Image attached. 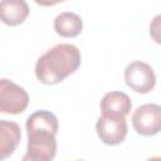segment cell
Masks as SVG:
<instances>
[{
    "label": "cell",
    "instance_id": "obj_8",
    "mask_svg": "<svg viewBox=\"0 0 161 161\" xmlns=\"http://www.w3.org/2000/svg\"><path fill=\"white\" fill-rule=\"evenodd\" d=\"M132 108L131 98L118 91L108 92L103 96L101 101V111L102 114L116 116V117H126Z\"/></svg>",
    "mask_w": 161,
    "mask_h": 161
},
{
    "label": "cell",
    "instance_id": "obj_9",
    "mask_svg": "<svg viewBox=\"0 0 161 161\" xmlns=\"http://www.w3.org/2000/svg\"><path fill=\"white\" fill-rule=\"evenodd\" d=\"M20 138V126L16 122L0 119V160H5L13 155Z\"/></svg>",
    "mask_w": 161,
    "mask_h": 161
},
{
    "label": "cell",
    "instance_id": "obj_2",
    "mask_svg": "<svg viewBox=\"0 0 161 161\" xmlns=\"http://www.w3.org/2000/svg\"><path fill=\"white\" fill-rule=\"evenodd\" d=\"M80 60V50L75 45L62 43L39 57L35 64V75L43 84H58L79 68Z\"/></svg>",
    "mask_w": 161,
    "mask_h": 161
},
{
    "label": "cell",
    "instance_id": "obj_3",
    "mask_svg": "<svg viewBox=\"0 0 161 161\" xmlns=\"http://www.w3.org/2000/svg\"><path fill=\"white\" fill-rule=\"evenodd\" d=\"M29 104L26 91L8 78L0 79V112L8 114H20Z\"/></svg>",
    "mask_w": 161,
    "mask_h": 161
},
{
    "label": "cell",
    "instance_id": "obj_5",
    "mask_svg": "<svg viewBox=\"0 0 161 161\" xmlns=\"http://www.w3.org/2000/svg\"><path fill=\"white\" fill-rule=\"evenodd\" d=\"M132 127L142 136L157 135L161 128V107L155 103L137 107L132 114Z\"/></svg>",
    "mask_w": 161,
    "mask_h": 161
},
{
    "label": "cell",
    "instance_id": "obj_6",
    "mask_svg": "<svg viewBox=\"0 0 161 161\" xmlns=\"http://www.w3.org/2000/svg\"><path fill=\"white\" fill-rule=\"evenodd\" d=\"M96 131L101 141L109 146L119 145L127 136L126 117H116L102 114L96 123Z\"/></svg>",
    "mask_w": 161,
    "mask_h": 161
},
{
    "label": "cell",
    "instance_id": "obj_10",
    "mask_svg": "<svg viewBox=\"0 0 161 161\" xmlns=\"http://www.w3.org/2000/svg\"><path fill=\"white\" fill-rule=\"evenodd\" d=\"M54 30L58 35L63 38H74L82 33L83 29V20L79 15L64 11L60 13L54 19Z\"/></svg>",
    "mask_w": 161,
    "mask_h": 161
},
{
    "label": "cell",
    "instance_id": "obj_1",
    "mask_svg": "<svg viewBox=\"0 0 161 161\" xmlns=\"http://www.w3.org/2000/svg\"><path fill=\"white\" fill-rule=\"evenodd\" d=\"M28 147L23 161H50L57 153L58 119L49 111H36L26 119Z\"/></svg>",
    "mask_w": 161,
    "mask_h": 161
},
{
    "label": "cell",
    "instance_id": "obj_7",
    "mask_svg": "<svg viewBox=\"0 0 161 161\" xmlns=\"http://www.w3.org/2000/svg\"><path fill=\"white\" fill-rule=\"evenodd\" d=\"M30 9L25 0H1L0 21L9 26H16L25 21Z\"/></svg>",
    "mask_w": 161,
    "mask_h": 161
},
{
    "label": "cell",
    "instance_id": "obj_11",
    "mask_svg": "<svg viewBox=\"0 0 161 161\" xmlns=\"http://www.w3.org/2000/svg\"><path fill=\"white\" fill-rule=\"evenodd\" d=\"M34 1L40 6H53V5L59 4V3H62L64 0H34Z\"/></svg>",
    "mask_w": 161,
    "mask_h": 161
},
{
    "label": "cell",
    "instance_id": "obj_4",
    "mask_svg": "<svg viewBox=\"0 0 161 161\" xmlns=\"http://www.w3.org/2000/svg\"><path fill=\"white\" fill-rule=\"evenodd\" d=\"M125 82L135 92L146 94L153 89L156 84V75L150 64L135 60L125 69Z\"/></svg>",
    "mask_w": 161,
    "mask_h": 161
}]
</instances>
